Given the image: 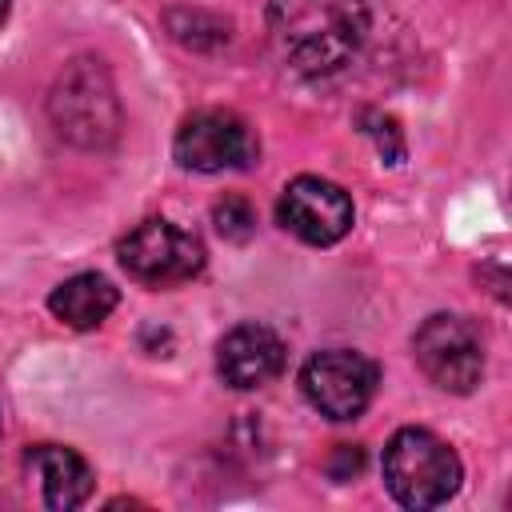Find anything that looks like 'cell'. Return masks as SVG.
Masks as SVG:
<instances>
[{
  "instance_id": "6da1fadb",
  "label": "cell",
  "mask_w": 512,
  "mask_h": 512,
  "mask_svg": "<svg viewBox=\"0 0 512 512\" xmlns=\"http://www.w3.org/2000/svg\"><path fill=\"white\" fill-rule=\"evenodd\" d=\"M364 36V0H268V40L292 72L328 76L360 52Z\"/></svg>"
},
{
  "instance_id": "7a4b0ae2",
  "label": "cell",
  "mask_w": 512,
  "mask_h": 512,
  "mask_svg": "<svg viewBox=\"0 0 512 512\" xmlns=\"http://www.w3.org/2000/svg\"><path fill=\"white\" fill-rule=\"evenodd\" d=\"M56 132L76 148H108L120 136V100L108 68L92 56L72 60L48 96Z\"/></svg>"
},
{
  "instance_id": "3957f363",
  "label": "cell",
  "mask_w": 512,
  "mask_h": 512,
  "mask_svg": "<svg viewBox=\"0 0 512 512\" xmlns=\"http://www.w3.org/2000/svg\"><path fill=\"white\" fill-rule=\"evenodd\" d=\"M384 484L404 508H436L460 488V460L436 432L400 428L384 448Z\"/></svg>"
},
{
  "instance_id": "277c9868",
  "label": "cell",
  "mask_w": 512,
  "mask_h": 512,
  "mask_svg": "<svg viewBox=\"0 0 512 512\" xmlns=\"http://www.w3.org/2000/svg\"><path fill=\"white\" fill-rule=\"evenodd\" d=\"M416 368L444 392H472L484 376V340L480 328L464 316H428L412 340Z\"/></svg>"
},
{
  "instance_id": "5b68a950",
  "label": "cell",
  "mask_w": 512,
  "mask_h": 512,
  "mask_svg": "<svg viewBox=\"0 0 512 512\" xmlns=\"http://www.w3.org/2000/svg\"><path fill=\"white\" fill-rule=\"evenodd\" d=\"M120 264L148 288L184 284L204 268V244L172 220H144L120 240Z\"/></svg>"
},
{
  "instance_id": "8992f818",
  "label": "cell",
  "mask_w": 512,
  "mask_h": 512,
  "mask_svg": "<svg viewBox=\"0 0 512 512\" xmlns=\"http://www.w3.org/2000/svg\"><path fill=\"white\" fill-rule=\"evenodd\" d=\"M380 384V368L352 352V348H328L304 360L300 368V388L308 396V404L328 416V420H352L360 416Z\"/></svg>"
},
{
  "instance_id": "52a82bcc",
  "label": "cell",
  "mask_w": 512,
  "mask_h": 512,
  "mask_svg": "<svg viewBox=\"0 0 512 512\" xmlns=\"http://www.w3.org/2000/svg\"><path fill=\"white\" fill-rule=\"evenodd\" d=\"M172 152L188 172H228V168H248L256 160V136L236 112L204 108L176 128Z\"/></svg>"
},
{
  "instance_id": "ba28073f",
  "label": "cell",
  "mask_w": 512,
  "mask_h": 512,
  "mask_svg": "<svg viewBox=\"0 0 512 512\" xmlns=\"http://www.w3.org/2000/svg\"><path fill=\"white\" fill-rule=\"evenodd\" d=\"M276 216L304 244H336L352 228V200L332 180L296 176L284 188V196L276 204Z\"/></svg>"
},
{
  "instance_id": "9c48e42d",
  "label": "cell",
  "mask_w": 512,
  "mask_h": 512,
  "mask_svg": "<svg viewBox=\"0 0 512 512\" xmlns=\"http://www.w3.org/2000/svg\"><path fill=\"white\" fill-rule=\"evenodd\" d=\"M284 368V340L264 324H236L216 344V372L228 388H264Z\"/></svg>"
},
{
  "instance_id": "30bf717a",
  "label": "cell",
  "mask_w": 512,
  "mask_h": 512,
  "mask_svg": "<svg viewBox=\"0 0 512 512\" xmlns=\"http://www.w3.org/2000/svg\"><path fill=\"white\" fill-rule=\"evenodd\" d=\"M28 468L40 480L44 504L56 508V512L80 508L92 496V468H88V460L80 452L64 448V444H40V448H32Z\"/></svg>"
},
{
  "instance_id": "8fae6325",
  "label": "cell",
  "mask_w": 512,
  "mask_h": 512,
  "mask_svg": "<svg viewBox=\"0 0 512 512\" xmlns=\"http://www.w3.org/2000/svg\"><path fill=\"white\" fill-rule=\"evenodd\" d=\"M116 300L120 296H116L112 280H104L100 272H80V276H68L64 284L52 288L48 308L68 328H96L116 308Z\"/></svg>"
},
{
  "instance_id": "7c38bea8",
  "label": "cell",
  "mask_w": 512,
  "mask_h": 512,
  "mask_svg": "<svg viewBox=\"0 0 512 512\" xmlns=\"http://www.w3.org/2000/svg\"><path fill=\"white\" fill-rule=\"evenodd\" d=\"M212 220H216V232H220L224 240H236V244L256 232V212H252V204L240 200V196H224V200L216 204Z\"/></svg>"
},
{
  "instance_id": "4fadbf2b",
  "label": "cell",
  "mask_w": 512,
  "mask_h": 512,
  "mask_svg": "<svg viewBox=\"0 0 512 512\" xmlns=\"http://www.w3.org/2000/svg\"><path fill=\"white\" fill-rule=\"evenodd\" d=\"M364 124H368L364 132L376 140L380 156H384L388 164H400V160H404V136H400V124H396L392 116H384V112H368Z\"/></svg>"
},
{
  "instance_id": "5bb4252c",
  "label": "cell",
  "mask_w": 512,
  "mask_h": 512,
  "mask_svg": "<svg viewBox=\"0 0 512 512\" xmlns=\"http://www.w3.org/2000/svg\"><path fill=\"white\" fill-rule=\"evenodd\" d=\"M4 16H8V0H0V24H4Z\"/></svg>"
}]
</instances>
